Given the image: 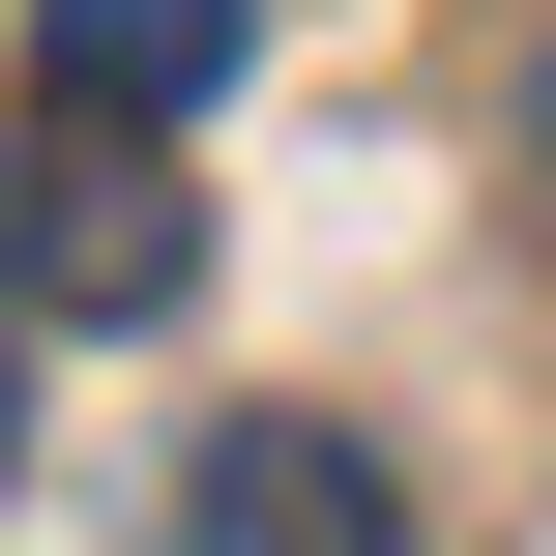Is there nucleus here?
Instances as JSON below:
<instances>
[{
  "label": "nucleus",
  "mask_w": 556,
  "mask_h": 556,
  "mask_svg": "<svg viewBox=\"0 0 556 556\" xmlns=\"http://www.w3.org/2000/svg\"><path fill=\"white\" fill-rule=\"evenodd\" d=\"M0 293H88V323H176L205 293V205L147 176V117H29L0 147Z\"/></svg>",
  "instance_id": "1"
},
{
  "label": "nucleus",
  "mask_w": 556,
  "mask_h": 556,
  "mask_svg": "<svg viewBox=\"0 0 556 556\" xmlns=\"http://www.w3.org/2000/svg\"><path fill=\"white\" fill-rule=\"evenodd\" d=\"M176 556H410V498H381V440L235 410V440H205V498H176Z\"/></svg>",
  "instance_id": "2"
},
{
  "label": "nucleus",
  "mask_w": 556,
  "mask_h": 556,
  "mask_svg": "<svg viewBox=\"0 0 556 556\" xmlns=\"http://www.w3.org/2000/svg\"><path fill=\"white\" fill-rule=\"evenodd\" d=\"M235 29H264V0H29V88H59V117H205Z\"/></svg>",
  "instance_id": "3"
},
{
  "label": "nucleus",
  "mask_w": 556,
  "mask_h": 556,
  "mask_svg": "<svg viewBox=\"0 0 556 556\" xmlns=\"http://www.w3.org/2000/svg\"><path fill=\"white\" fill-rule=\"evenodd\" d=\"M0 469H29V352H0Z\"/></svg>",
  "instance_id": "4"
},
{
  "label": "nucleus",
  "mask_w": 556,
  "mask_h": 556,
  "mask_svg": "<svg viewBox=\"0 0 556 556\" xmlns=\"http://www.w3.org/2000/svg\"><path fill=\"white\" fill-rule=\"evenodd\" d=\"M528 147H556V88H528Z\"/></svg>",
  "instance_id": "5"
}]
</instances>
